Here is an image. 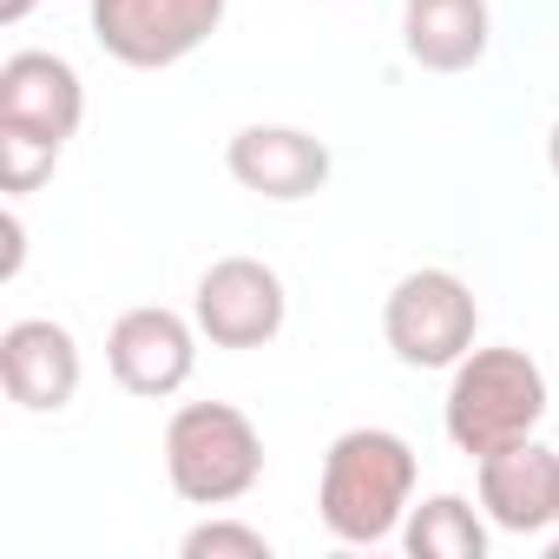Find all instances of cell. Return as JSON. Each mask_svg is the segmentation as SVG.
Masks as SVG:
<instances>
[{"mask_svg":"<svg viewBox=\"0 0 559 559\" xmlns=\"http://www.w3.org/2000/svg\"><path fill=\"white\" fill-rule=\"evenodd\" d=\"M290 317L284 297V276H276L263 257H217L198 276V297H191V323L211 349H263Z\"/></svg>","mask_w":559,"mask_h":559,"instance_id":"cell-6","label":"cell"},{"mask_svg":"<svg viewBox=\"0 0 559 559\" xmlns=\"http://www.w3.org/2000/svg\"><path fill=\"white\" fill-rule=\"evenodd\" d=\"M34 14V0H0V27H21Z\"/></svg>","mask_w":559,"mask_h":559,"instance_id":"cell-17","label":"cell"},{"mask_svg":"<svg viewBox=\"0 0 559 559\" xmlns=\"http://www.w3.org/2000/svg\"><path fill=\"white\" fill-rule=\"evenodd\" d=\"M323 526L343 546H382L402 533L415 507V448L395 428H349L323 454V487H317Z\"/></svg>","mask_w":559,"mask_h":559,"instance_id":"cell-1","label":"cell"},{"mask_svg":"<svg viewBox=\"0 0 559 559\" xmlns=\"http://www.w3.org/2000/svg\"><path fill=\"white\" fill-rule=\"evenodd\" d=\"M21 263H27V224H21V211H8V257H0V276H21Z\"/></svg>","mask_w":559,"mask_h":559,"instance_id":"cell-16","label":"cell"},{"mask_svg":"<svg viewBox=\"0 0 559 559\" xmlns=\"http://www.w3.org/2000/svg\"><path fill=\"white\" fill-rule=\"evenodd\" d=\"M546 552H552V559H559V533H552V546H546Z\"/></svg>","mask_w":559,"mask_h":559,"instance_id":"cell-19","label":"cell"},{"mask_svg":"<svg viewBox=\"0 0 559 559\" xmlns=\"http://www.w3.org/2000/svg\"><path fill=\"white\" fill-rule=\"evenodd\" d=\"M224 165H230V178H237L243 191H257V198H270V204L317 198V191L330 185V171H336L330 145H323L317 132H304V126H243V132L230 139Z\"/></svg>","mask_w":559,"mask_h":559,"instance_id":"cell-9","label":"cell"},{"mask_svg":"<svg viewBox=\"0 0 559 559\" xmlns=\"http://www.w3.org/2000/svg\"><path fill=\"white\" fill-rule=\"evenodd\" d=\"M53 165H60V145L27 139V132H0V185H8V198H27L40 178H53Z\"/></svg>","mask_w":559,"mask_h":559,"instance_id":"cell-14","label":"cell"},{"mask_svg":"<svg viewBox=\"0 0 559 559\" xmlns=\"http://www.w3.org/2000/svg\"><path fill=\"white\" fill-rule=\"evenodd\" d=\"M402 546L415 559H487V526H480V513L461 493H435V500L408 507Z\"/></svg>","mask_w":559,"mask_h":559,"instance_id":"cell-13","label":"cell"},{"mask_svg":"<svg viewBox=\"0 0 559 559\" xmlns=\"http://www.w3.org/2000/svg\"><path fill=\"white\" fill-rule=\"evenodd\" d=\"M230 0H93V40L106 60L132 73H158L191 60L217 27Z\"/></svg>","mask_w":559,"mask_h":559,"instance_id":"cell-5","label":"cell"},{"mask_svg":"<svg viewBox=\"0 0 559 559\" xmlns=\"http://www.w3.org/2000/svg\"><path fill=\"white\" fill-rule=\"evenodd\" d=\"M106 369L126 395H145V402H165L191 382L198 369V323H185L178 310H126L112 330H106Z\"/></svg>","mask_w":559,"mask_h":559,"instance_id":"cell-7","label":"cell"},{"mask_svg":"<svg viewBox=\"0 0 559 559\" xmlns=\"http://www.w3.org/2000/svg\"><path fill=\"white\" fill-rule=\"evenodd\" d=\"M546 165H552V178H559V119H552V132H546Z\"/></svg>","mask_w":559,"mask_h":559,"instance_id":"cell-18","label":"cell"},{"mask_svg":"<svg viewBox=\"0 0 559 559\" xmlns=\"http://www.w3.org/2000/svg\"><path fill=\"white\" fill-rule=\"evenodd\" d=\"M165 480L191 507H230L263 480V435L230 402H185L165 421Z\"/></svg>","mask_w":559,"mask_h":559,"instance_id":"cell-3","label":"cell"},{"mask_svg":"<svg viewBox=\"0 0 559 559\" xmlns=\"http://www.w3.org/2000/svg\"><path fill=\"white\" fill-rule=\"evenodd\" d=\"M178 552L185 559H270V539L257 526H243V520H204V526L185 533Z\"/></svg>","mask_w":559,"mask_h":559,"instance_id":"cell-15","label":"cell"},{"mask_svg":"<svg viewBox=\"0 0 559 559\" xmlns=\"http://www.w3.org/2000/svg\"><path fill=\"white\" fill-rule=\"evenodd\" d=\"M480 507L500 533H546L559 526V454L539 441H513L480 461Z\"/></svg>","mask_w":559,"mask_h":559,"instance_id":"cell-11","label":"cell"},{"mask_svg":"<svg viewBox=\"0 0 559 559\" xmlns=\"http://www.w3.org/2000/svg\"><path fill=\"white\" fill-rule=\"evenodd\" d=\"M493 14L487 0H402V47L428 73H467L487 60Z\"/></svg>","mask_w":559,"mask_h":559,"instance_id":"cell-12","label":"cell"},{"mask_svg":"<svg viewBox=\"0 0 559 559\" xmlns=\"http://www.w3.org/2000/svg\"><path fill=\"white\" fill-rule=\"evenodd\" d=\"M0 382L27 415H60L80 395V343L53 317H21L0 330Z\"/></svg>","mask_w":559,"mask_h":559,"instance_id":"cell-10","label":"cell"},{"mask_svg":"<svg viewBox=\"0 0 559 559\" xmlns=\"http://www.w3.org/2000/svg\"><path fill=\"white\" fill-rule=\"evenodd\" d=\"M480 304L454 270H408L382 304V336L408 369H454L474 349Z\"/></svg>","mask_w":559,"mask_h":559,"instance_id":"cell-4","label":"cell"},{"mask_svg":"<svg viewBox=\"0 0 559 559\" xmlns=\"http://www.w3.org/2000/svg\"><path fill=\"white\" fill-rule=\"evenodd\" d=\"M80 119H86V86L73 60L40 53V47L8 53V67H0V132H27L67 152Z\"/></svg>","mask_w":559,"mask_h":559,"instance_id":"cell-8","label":"cell"},{"mask_svg":"<svg viewBox=\"0 0 559 559\" xmlns=\"http://www.w3.org/2000/svg\"><path fill=\"white\" fill-rule=\"evenodd\" d=\"M539 421H546V369L526 349H467L454 362L441 428L461 454L487 461L513 441H533Z\"/></svg>","mask_w":559,"mask_h":559,"instance_id":"cell-2","label":"cell"}]
</instances>
